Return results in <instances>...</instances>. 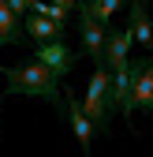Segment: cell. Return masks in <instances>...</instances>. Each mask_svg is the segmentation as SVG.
<instances>
[{"instance_id":"7","label":"cell","mask_w":153,"mask_h":157,"mask_svg":"<svg viewBox=\"0 0 153 157\" xmlns=\"http://www.w3.org/2000/svg\"><path fill=\"white\" fill-rule=\"evenodd\" d=\"M67 120H71V131H75V139H79V146H82V153H90V142H93V120H90V112L82 109V101L75 94H67Z\"/></svg>"},{"instance_id":"1","label":"cell","mask_w":153,"mask_h":157,"mask_svg":"<svg viewBox=\"0 0 153 157\" xmlns=\"http://www.w3.org/2000/svg\"><path fill=\"white\" fill-rule=\"evenodd\" d=\"M4 78H8L4 97L26 94V97H41V101H49L56 112H67V109H64V94H60V78H56V71H52L49 64L37 60V56H34V60L15 64V67H4Z\"/></svg>"},{"instance_id":"3","label":"cell","mask_w":153,"mask_h":157,"mask_svg":"<svg viewBox=\"0 0 153 157\" xmlns=\"http://www.w3.org/2000/svg\"><path fill=\"white\" fill-rule=\"evenodd\" d=\"M127 71H131V97H127V105L120 112H123V120L131 124L135 112H153V52L131 60Z\"/></svg>"},{"instance_id":"14","label":"cell","mask_w":153,"mask_h":157,"mask_svg":"<svg viewBox=\"0 0 153 157\" xmlns=\"http://www.w3.org/2000/svg\"><path fill=\"white\" fill-rule=\"evenodd\" d=\"M56 4H64V8H79V0H56Z\"/></svg>"},{"instance_id":"9","label":"cell","mask_w":153,"mask_h":157,"mask_svg":"<svg viewBox=\"0 0 153 157\" xmlns=\"http://www.w3.org/2000/svg\"><path fill=\"white\" fill-rule=\"evenodd\" d=\"M131 30L138 45L153 49V19L146 15V0H131Z\"/></svg>"},{"instance_id":"11","label":"cell","mask_w":153,"mask_h":157,"mask_svg":"<svg viewBox=\"0 0 153 157\" xmlns=\"http://www.w3.org/2000/svg\"><path fill=\"white\" fill-rule=\"evenodd\" d=\"M123 8V0H79V11H90L93 19H97V23H112V15H116Z\"/></svg>"},{"instance_id":"15","label":"cell","mask_w":153,"mask_h":157,"mask_svg":"<svg viewBox=\"0 0 153 157\" xmlns=\"http://www.w3.org/2000/svg\"><path fill=\"white\" fill-rule=\"evenodd\" d=\"M0 49H4V41H0Z\"/></svg>"},{"instance_id":"4","label":"cell","mask_w":153,"mask_h":157,"mask_svg":"<svg viewBox=\"0 0 153 157\" xmlns=\"http://www.w3.org/2000/svg\"><path fill=\"white\" fill-rule=\"evenodd\" d=\"M34 56H37L41 64H49V67L56 71V78H67V75H75V64H79V52H75L71 45H64L60 37H52V41H37Z\"/></svg>"},{"instance_id":"8","label":"cell","mask_w":153,"mask_h":157,"mask_svg":"<svg viewBox=\"0 0 153 157\" xmlns=\"http://www.w3.org/2000/svg\"><path fill=\"white\" fill-rule=\"evenodd\" d=\"M23 30L34 37V41H52V37H64V23L41 15V11H26L23 15Z\"/></svg>"},{"instance_id":"5","label":"cell","mask_w":153,"mask_h":157,"mask_svg":"<svg viewBox=\"0 0 153 157\" xmlns=\"http://www.w3.org/2000/svg\"><path fill=\"white\" fill-rule=\"evenodd\" d=\"M79 37H82V52L90 56L93 64H105V37H108V26L97 23L90 11H79Z\"/></svg>"},{"instance_id":"6","label":"cell","mask_w":153,"mask_h":157,"mask_svg":"<svg viewBox=\"0 0 153 157\" xmlns=\"http://www.w3.org/2000/svg\"><path fill=\"white\" fill-rule=\"evenodd\" d=\"M131 45H135V30H131V26L108 30V37H105V67H112V71L127 67V49Z\"/></svg>"},{"instance_id":"2","label":"cell","mask_w":153,"mask_h":157,"mask_svg":"<svg viewBox=\"0 0 153 157\" xmlns=\"http://www.w3.org/2000/svg\"><path fill=\"white\" fill-rule=\"evenodd\" d=\"M82 109L90 112L93 127H97L101 135H108V127H112V116L120 112V105H116V90H112V67L97 64V71H93L90 86H86V97H82Z\"/></svg>"},{"instance_id":"12","label":"cell","mask_w":153,"mask_h":157,"mask_svg":"<svg viewBox=\"0 0 153 157\" xmlns=\"http://www.w3.org/2000/svg\"><path fill=\"white\" fill-rule=\"evenodd\" d=\"M30 11H41V15L56 19V23H67V15H71V8L56 4V0H34V4H30Z\"/></svg>"},{"instance_id":"10","label":"cell","mask_w":153,"mask_h":157,"mask_svg":"<svg viewBox=\"0 0 153 157\" xmlns=\"http://www.w3.org/2000/svg\"><path fill=\"white\" fill-rule=\"evenodd\" d=\"M23 23H19V11L8 4V0H0V41L4 45H19L23 41Z\"/></svg>"},{"instance_id":"13","label":"cell","mask_w":153,"mask_h":157,"mask_svg":"<svg viewBox=\"0 0 153 157\" xmlns=\"http://www.w3.org/2000/svg\"><path fill=\"white\" fill-rule=\"evenodd\" d=\"M8 4H11V8H15L19 15H26V11H30V4H34V0H8Z\"/></svg>"}]
</instances>
